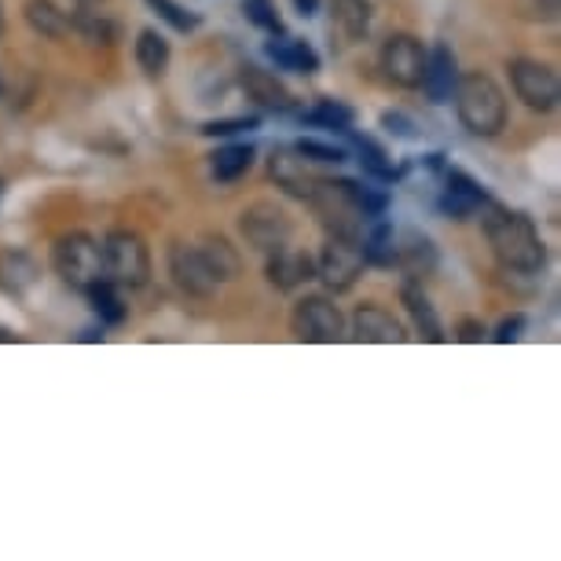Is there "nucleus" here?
<instances>
[{
    "instance_id": "1",
    "label": "nucleus",
    "mask_w": 561,
    "mask_h": 561,
    "mask_svg": "<svg viewBox=\"0 0 561 561\" xmlns=\"http://www.w3.org/2000/svg\"><path fill=\"white\" fill-rule=\"evenodd\" d=\"M484 239H489L495 261L511 272L533 275L547 264L543 239H539L533 220L506 206H495L492 198L484 203Z\"/></svg>"
},
{
    "instance_id": "2",
    "label": "nucleus",
    "mask_w": 561,
    "mask_h": 561,
    "mask_svg": "<svg viewBox=\"0 0 561 561\" xmlns=\"http://www.w3.org/2000/svg\"><path fill=\"white\" fill-rule=\"evenodd\" d=\"M455 114L466 125V133L481 136V140H492V136L503 133L506 125V96L489 73H459L451 92Z\"/></svg>"
},
{
    "instance_id": "3",
    "label": "nucleus",
    "mask_w": 561,
    "mask_h": 561,
    "mask_svg": "<svg viewBox=\"0 0 561 561\" xmlns=\"http://www.w3.org/2000/svg\"><path fill=\"white\" fill-rule=\"evenodd\" d=\"M51 268L73 290L96 287V283L107 279L103 275V242L84 236V231H70V236L56 239V247H51Z\"/></svg>"
},
{
    "instance_id": "4",
    "label": "nucleus",
    "mask_w": 561,
    "mask_h": 561,
    "mask_svg": "<svg viewBox=\"0 0 561 561\" xmlns=\"http://www.w3.org/2000/svg\"><path fill=\"white\" fill-rule=\"evenodd\" d=\"M103 275L118 290H140L151 279V253L136 231H111L103 239Z\"/></svg>"
},
{
    "instance_id": "5",
    "label": "nucleus",
    "mask_w": 561,
    "mask_h": 561,
    "mask_svg": "<svg viewBox=\"0 0 561 561\" xmlns=\"http://www.w3.org/2000/svg\"><path fill=\"white\" fill-rule=\"evenodd\" d=\"M309 203L331 236H359L367 220L356 203V180H316Z\"/></svg>"
},
{
    "instance_id": "6",
    "label": "nucleus",
    "mask_w": 561,
    "mask_h": 561,
    "mask_svg": "<svg viewBox=\"0 0 561 561\" xmlns=\"http://www.w3.org/2000/svg\"><path fill=\"white\" fill-rule=\"evenodd\" d=\"M364 242L359 236H327L320 257H316V275L327 290H348L364 272Z\"/></svg>"
},
{
    "instance_id": "7",
    "label": "nucleus",
    "mask_w": 561,
    "mask_h": 561,
    "mask_svg": "<svg viewBox=\"0 0 561 561\" xmlns=\"http://www.w3.org/2000/svg\"><path fill=\"white\" fill-rule=\"evenodd\" d=\"M511 81H514V92L517 100L525 103L528 111H554L558 100H561V84H558V73L539 59H514L511 62Z\"/></svg>"
},
{
    "instance_id": "8",
    "label": "nucleus",
    "mask_w": 561,
    "mask_h": 561,
    "mask_svg": "<svg viewBox=\"0 0 561 561\" xmlns=\"http://www.w3.org/2000/svg\"><path fill=\"white\" fill-rule=\"evenodd\" d=\"M290 327L301 342L312 345H331L345 334V316L334 301L327 298H305L298 301V309L290 316Z\"/></svg>"
},
{
    "instance_id": "9",
    "label": "nucleus",
    "mask_w": 561,
    "mask_h": 561,
    "mask_svg": "<svg viewBox=\"0 0 561 561\" xmlns=\"http://www.w3.org/2000/svg\"><path fill=\"white\" fill-rule=\"evenodd\" d=\"M382 70L386 78L400 84V89H419L422 73H426V48L419 37L411 34H393L382 45Z\"/></svg>"
},
{
    "instance_id": "10",
    "label": "nucleus",
    "mask_w": 561,
    "mask_h": 561,
    "mask_svg": "<svg viewBox=\"0 0 561 561\" xmlns=\"http://www.w3.org/2000/svg\"><path fill=\"white\" fill-rule=\"evenodd\" d=\"M169 272H173L176 287L184 294H192V298H209V294L217 290L214 272H209L206 257L192 242H173V247H169Z\"/></svg>"
},
{
    "instance_id": "11",
    "label": "nucleus",
    "mask_w": 561,
    "mask_h": 561,
    "mask_svg": "<svg viewBox=\"0 0 561 561\" xmlns=\"http://www.w3.org/2000/svg\"><path fill=\"white\" fill-rule=\"evenodd\" d=\"M239 225H242V236H247L250 247L261 250V253L283 250V247H287V239H290V220L283 217V209H275L268 203L250 206L247 214H242Z\"/></svg>"
},
{
    "instance_id": "12",
    "label": "nucleus",
    "mask_w": 561,
    "mask_h": 561,
    "mask_svg": "<svg viewBox=\"0 0 561 561\" xmlns=\"http://www.w3.org/2000/svg\"><path fill=\"white\" fill-rule=\"evenodd\" d=\"M484 203H489V192H484L470 173H462V169H448V173H444V187L437 198L444 217L466 220V217L478 214V209H484Z\"/></svg>"
},
{
    "instance_id": "13",
    "label": "nucleus",
    "mask_w": 561,
    "mask_h": 561,
    "mask_svg": "<svg viewBox=\"0 0 561 561\" xmlns=\"http://www.w3.org/2000/svg\"><path fill=\"white\" fill-rule=\"evenodd\" d=\"M353 337L367 345H400L408 342V331L382 305H359L353 316Z\"/></svg>"
},
{
    "instance_id": "14",
    "label": "nucleus",
    "mask_w": 561,
    "mask_h": 561,
    "mask_svg": "<svg viewBox=\"0 0 561 561\" xmlns=\"http://www.w3.org/2000/svg\"><path fill=\"white\" fill-rule=\"evenodd\" d=\"M455 81H459V59H455L451 45L440 41L426 51V73H422L419 89H426L430 103H451Z\"/></svg>"
},
{
    "instance_id": "15",
    "label": "nucleus",
    "mask_w": 561,
    "mask_h": 561,
    "mask_svg": "<svg viewBox=\"0 0 561 561\" xmlns=\"http://www.w3.org/2000/svg\"><path fill=\"white\" fill-rule=\"evenodd\" d=\"M272 180H275V184H279L287 195L309 198V195H312V187H316V180H320V176H312L309 158L298 154L294 147H283V151H275V154H272Z\"/></svg>"
},
{
    "instance_id": "16",
    "label": "nucleus",
    "mask_w": 561,
    "mask_h": 561,
    "mask_svg": "<svg viewBox=\"0 0 561 561\" xmlns=\"http://www.w3.org/2000/svg\"><path fill=\"white\" fill-rule=\"evenodd\" d=\"M316 275V261L309 253H298V250H275L268 253V283L275 290H298L301 283H309Z\"/></svg>"
},
{
    "instance_id": "17",
    "label": "nucleus",
    "mask_w": 561,
    "mask_h": 561,
    "mask_svg": "<svg viewBox=\"0 0 561 561\" xmlns=\"http://www.w3.org/2000/svg\"><path fill=\"white\" fill-rule=\"evenodd\" d=\"M37 261L26 250H4L0 253V294L8 298H26L37 287Z\"/></svg>"
},
{
    "instance_id": "18",
    "label": "nucleus",
    "mask_w": 561,
    "mask_h": 561,
    "mask_svg": "<svg viewBox=\"0 0 561 561\" xmlns=\"http://www.w3.org/2000/svg\"><path fill=\"white\" fill-rule=\"evenodd\" d=\"M264 51H268V59L279 70H290V73H316V70H320V51H316L309 41H301V37L275 34L268 45H264Z\"/></svg>"
},
{
    "instance_id": "19",
    "label": "nucleus",
    "mask_w": 561,
    "mask_h": 561,
    "mask_svg": "<svg viewBox=\"0 0 561 561\" xmlns=\"http://www.w3.org/2000/svg\"><path fill=\"white\" fill-rule=\"evenodd\" d=\"M242 89H247V96L253 103H261L264 111H290L294 107V96L287 92V84H283L275 73L261 70V67H247L242 70Z\"/></svg>"
},
{
    "instance_id": "20",
    "label": "nucleus",
    "mask_w": 561,
    "mask_h": 561,
    "mask_svg": "<svg viewBox=\"0 0 561 561\" xmlns=\"http://www.w3.org/2000/svg\"><path fill=\"white\" fill-rule=\"evenodd\" d=\"M397 264L411 279H419V275H426L437 264V250H433V242L422 231L408 228L404 236H397Z\"/></svg>"
},
{
    "instance_id": "21",
    "label": "nucleus",
    "mask_w": 561,
    "mask_h": 561,
    "mask_svg": "<svg viewBox=\"0 0 561 561\" xmlns=\"http://www.w3.org/2000/svg\"><path fill=\"white\" fill-rule=\"evenodd\" d=\"M400 298H404L408 312H411V323H415V331L426 337V342H444V337H448V334H444V323H440L437 309H433L430 298L415 287V283H404Z\"/></svg>"
},
{
    "instance_id": "22",
    "label": "nucleus",
    "mask_w": 561,
    "mask_h": 561,
    "mask_svg": "<svg viewBox=\"0 0 561 561\" xmlns=\"http://www.w3.org/2000/svg\"><path fill=\"white\" fill-rule=\"evenodd\" d=\"M198 253H203V257H206L209 272H214V279H217V283L236 279V275L242 272V257H239V250L231 247V242H228L225 236H206V239H203V247H198Z\"/></svg>"
},
{
    "instance_id": "23",
    "label": "nucleus",
    "mask_w": 561,
    "mask_h": 561,
    "mask_svg": "<svg viewBox=\"0 0 561 561\" xmlns=\"http://www.w3.org/2000/svg\"><path fill=\"white\" fill-rule=\"evenodd\" d=\"M169 41L158 34V30H140V37H136V62H140V70L147 78H162L169 70Z\"/></svg>"
},
{
    "instance_id": "24",
    "label": "nucleus",
    "mask_w": 561,
    "mask_h": 561,
    "mask_svg": "<svg viewBox=\"0 0 561 561\" xmlns=\"http://www.w3.org/2000/svg\"><path fill=\"white\" fill-rule=\"evenodd\" d=\"M334 26L342 30L348 41H364L370 30V4L367 0H331Z\"/></svg>"
},
{
    "instance_id": "25",
    "label": "nucleus",
    "mask_w": 561,
    "mask_h": 561,
    "mask_svg": "<svg viewBox=\"0 0 561 561\" xmlns=\"http://www.w3.org/2000/svg\"><path fill=\"white\" fill-rule=\"evenodd\" d=\"M359 242H364L367 264H375V268H393L397 264V231L382 225V217L375 220V228H370L367 239H359Z\"/></svg>"
},
{
    "instance_id": "26",
    "label": "nucleus",
    "mask_w": 561,
    "mask_h": 561,
    "mask_svg": "<svg viewBox=\"0 0 561 561\" xmlns=\"http://www.w3.org/2000/svg\"><path fill=\"white\" fill-rule=\"evenodd\" d=\"M26 23L45 37H62L70 30V15L59 12L51 0H26Z\"/></svg>"
},
{
    "instance_id": "27",
    "label": "nucleus",
    "mask_w": 561,
    "mask_h": 561,
    "mask_svg": "<svg viewBox=\"0 0 561 561\" xmlns=\"http://www.w3.org/2000/svg\"><path fill=\"white\" fill-rule=\"evenodd\" d=\"M348 136H353V133H348ZM353 147H356L359 165H364V173H367V176L382 180V184H389V180L397 176L393 158L386 154V147H378L375 140H370V136H353Z\"/></svg>"
},
{
    "instance_id": "28",
    "label": "nucleus",
    "mask_w": 561,
    "mask_h": 561,
    "mask_svg": "<svg viewBox=\"0 0 561 561\" xmlns=\"http://www.w3.org/2000/svg\"><path fill=\"white\" fill-rule=\"evenodd\" d=\"M209 165H214V176L220 180V184H231V180H239L253 165V147L250 144H228L214 154V162Z\"/></svg>"
},
{
    "instance_id": "29",
    "label": "nucleus",
    "mask_w": 561,
    "mask_h": 561,
    "mask_svg": "<svg viewBox=\"0 0 561 561\" xmlns=\"http://www.w3.org/2000/svg\"><path fill=\"white\" fill-rule=\"evenodd\" d=\"M301 122L320 125V129H327V133H342V136L353 133V111H348L345 103H334V100H320L312 111L301 114Z\"/></svg>"
},
{
    "instance_id": "30",
    "label": "nucleus",
    "mask_w": 561,
    "mask_h": 561,
    "mask_svg": "<svg viewBox=\"0 0 561 561\" xmlns=\"http://www.w3.org/2000/svg\"><path fill=\"white\" fill-rule=\"evenodd\" d=\"M84 294H89L92 312H96L103 323H122L125 320V305H122V294H118L114 283L103 279V283H96V287L84 290Z\"/></svg>"
},
{
    "instance_id": "31",
    "label": "nucleus",
    "mask_w": 561,
    "mask_h": 561,
    "mask_svg": "<svg viewBox=\"0 0 561 561\" xmlns=\"http://www.w3.org/2000/svg\"><path fill=\"white\" fill-rule=\"evenodd\" d=\"M70 30H78V34H84L89 41H103V45H111L114 34H118V26H114L111 19L89 12V8H81L78 15H70Z\"/></svg>"
},
{
    "instance_id": "32",
    "label": "nucleus",
    "mask_w": 561,
    "mask_h": 561,
    "mask_svg": "<svg viewBox=\"0 0 561 561\" xmlns=\"http://www.w3.org/2000/svg\"><path fill=\"white\" fill-rule=\"evenodd\" d=\"M294 151L305 154L316 165H337V162H345V158H348L337 144H323V140H298V144H294Z\"/></svg>"
},
{
    "instance_id": "33",
    "label": "nucleus",
    "mask_w": 561,
    "mask_h": 561,
    "mask_svg": "<svg viewBox=\"0 0 561 561\" xmlns=\"http://www.w3.org/2000/svg\"><path fill=\"white\" fill-rule=\"evenodd\" d=\"M242 12H247V19L253 26L268 30V34H283V19H279V12H275L272 0H247Z\"/></svg>"
},
{
    "instance_id": "34",
    "label": "nucleus",
    "mask_w": 561,
    "mask_h": 561,
    "mask_svg": "<svg viewBox=\"0 0 561 561\" xmlns=\"http://www.w3.org/2000/svg\"><path fill=\"white\" fill-rule=\"evenodd\" d=\"M147 4H151L154 12L162 15L169 26H173V30H180V34H187V30H195V26H198V15L184 12V8H180L176 0H147Z\"/></svg>"
},
{
    "instance_id": "35",
    "label": "nucleus",
    "mask_w": 561,
    "mask_h": 561,
    "mask_svg": "<svg viewBox=\"0 0 561 561\" xmlns=\"http://www.w3.org/2000/svg\"><path fill=\"white\" fill-rule=\"evenodd\" d=\"M514 8L528 23H554L561 12V0H514Z\"/></svg>"
},
{
    "instance_id": "36",
    "label": "nucleus",
    "mask_w": 561,
    "mask_h": 561,
    "mask_svg": "<svg viewBox=\"0 0 561 561\" xmlns=\"http://www.w3.org/2000/svg\"><path fill=\"white\" fill-rule=\"evenodd\" d=\"M242 129H257V118H228V122H206V136H236Z\"/></svg>"
},
{
    "instance_id": "37",
    "label": "nucleus",
    "mask_w": 561,
    "mask_h": 561,
    "mask_svg": "<svg viewBox=\"0 0 561 561\" xmlns=\"http://www.w3.org/2000/svg\"><path fill=\"white\" fill-rule=\"evenodd\" d=\"M382 125L393 136H400V140H415V125H411V118H404V114H382Z\"/></svg>"
},
{
    "instance_id": "38",
    "label": "nucleus",
    "mask_w": 561,
    "mask_h": 561,
    "mask_svg": "<svg viewBox=\"0 0 561 561\" xmlns=\"http://www.w3.org/2000/svg\"><path fill=\"white\" fill-rule=\"evenodd\" d=\"M522 327H525V316H511V320H503L500 331H495V342L500 345L517 342V337H522Z\"/></svg>"
},
{
    "instance_id": "39",
    "label": "nucleus",
    "mask_w": 561,
    "mask_h": 561,
    "mask_svg": "<svg viewBox=\"0 0 561 561\" xmlns=\"http://www.w3.org/2000/svg\"><path fill=\"white\" fill-rule=\"evenodd\" d=\"M484 337V327L478 320H462L459 323V342H481Z\"/></svg>"
},
{
    "instance_id": "40",
    "label": "nucleus",
    "mask_w": 561,
    "mask_h": 561,
    "mask_svg": "<svg viewBox=\"0 0 561 561\" xmlns=\"http://www.w3.org/2000/svg\"><path fill=\"white\" fill-rule=\"evenodd\" d=\"M294 12H298L301 19H312L316 12H320V0H294Z\"/></svg>"
},
{
    "instance_id": "41",
    "label": "nucleus",
    "mask_w": 561,
    "mask_h": 561,
    "mask_svg": "<svg viewBox=\"0 0 561 561\" xmlns=\"http://www.w3.org/2000/svg\"><path fill=\"white\" fill-rule=\"evenodd\" d=\"M0 342H4V345H8V342H15V334L8 331V327H0Z\"/></svg>"
},
{
    "instance_id": "42",
    "label": "nucleus",
    "mask_w": 561,
    "mask_h": 561,
    "mask_svg": "<svg viewBox=\"0 0 561 561\" xmlns=\"http://www.w3.org/2000/svg\"><path fill=\"white\" fill-rule=\"evenodd\" d=\"M78 4H81V8H96L100 0H78Z\"/></svg>"
},
{
    "instance_id": "43",
    "label": "nucleus",
    "mask_w": 561,
    "mask_h": 561,
    "mask_svg": "<svg viewBox=\"0 0 561 561\" xmlns=\"http://www.w3.org/2000/svg\"><path fill=\"white\" fill-rule=\"evenodd\" d=\"M0 34H4V8H0Z\"/></svg>"
},
{
    "instance_id": "44",
    "label": "nucleus",
    "mask_w": 561,
    "mask_h": 561,
    "mask_svg": "<svg viewBox=\"0 0 561 561\" xmlns=\"http://www.w3.org/2000/svg\"><path fill=\"white\" fill-rule=\"evenodd\" d=\"M0 195H4V184H0Z\"/></svg>"
}]
</instances>
